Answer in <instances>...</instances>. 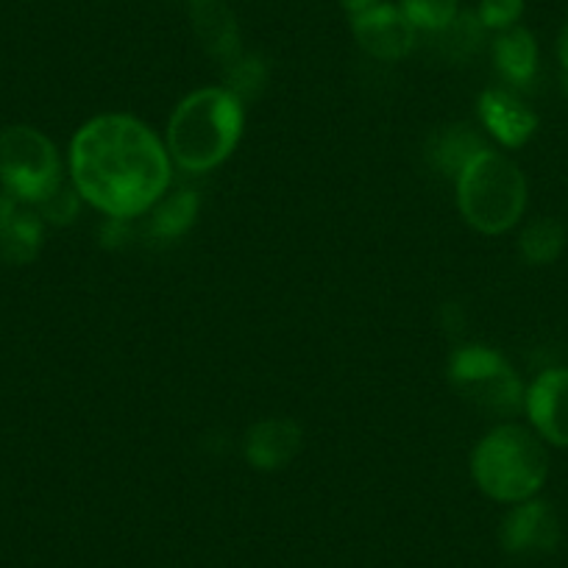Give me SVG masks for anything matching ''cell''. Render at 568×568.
I'll use <instances>...</instances> for the list:
<instances>
[{"instance_id":"cell-1","label":"cell","mask_w":568,"mask_h":568,"mask_svg":"<svg viewBox=\"0 0 568 568\" xmlns=\"http://www.w3.org/2000/svg\"><path fill=\"white\" fill-rule=\"evenodd\" d=\"M70 171L87 204L125 221L165 195L171 156L145 123L129 114H101L73 136Z\"/></svg>"},{"instance_id":"cell-2","label":"cell","mask_w":568,"mask_h":568,"mask_svg":"<svg viewBox=\"0 0 568 568\" xmlns=\"http://www.w3.org/2000/svg\"><path fill=\"white\" fill-rule=\"evenodd\" d=\"M243 134V103L221 87L184 98L168 125V154L190 173H206L229 160Z\"/></svg>"},{"instance_id":"cell-3","label":"cell","mask_w":568,"mask_h":568,"mask_svg":"<svg viewBox=\"0 0 568 568\" xmlns=\"http://www.w3.org/2000/svg\"><path fill=\"white\" fill-rule=\"evenodd\" d=\"M471 474L485 496L518 505L544 488L549 477V455L529 429L505 424L479 440L471 457Z\"/></svg>"},{"instance_id":"cell-4","label":"cell","mask_w":568,"mask_h":568,"mask_svg":"<svg viewBox=\"0 0 568 568\" xmlns=\"http://www.w3.org/2000/svg\"><path fill=\"white\" fill-rule=\"evenodd\" d=\"M457 206L477 232L505 234L524 215L527 179L516 162L485 149L457 176Z\"/></svg>"},{"instance_id":"cell-5","label":"cell","mask_w":568,"mask_h":568,"mask_svg":"<svg viewBox=\"0 0 568 568\" xmlns=\"http://www.w3.org/2000/svg\"><path fill=\"white\" fill-rule=\"evenodd\" d=\"M0 182L14 201L42 204L62 184L57 145L31 125L0 131Z\"/></svg>"},{"instance_id":"cell-6","label":"cell","mask_w":568,"mask_h":568,"mask_svg":"<svg viewBox=\"0 0 568 568\" xmlns=\"http://www.w3.org/2000/svg\"><path fill=\"white\" fill-rule=\"evenodd\" d=\"M452 385L466 402L496 415H513L524 407V387L516 371L494 348H457L449 365Z\"/></svg>"},{"instance_id":"cell-7","label":"cell","mask_w":568,"mask_h":568,"mask_svg":"<svg viewBox=\"0 0 568 568\" xmlns=\"http://www.w3.org/2000/svg\"><path fill=\"white\" fill-rule=\"evenodd\" d=\"M352 31L359 48L382 62L404 59L415 45V26L393 3H379V7L352 18Z\"/></svg>"},{"instance_id":"cell-8","label":"cell","mask_w":568,"mask_h":568,"mask_svg":"<svg viewBox=\"0 0 568 568\" xmlns=\"http://www.w3.org/2000/svg\"><path fill=\"white\" fill-rule=\"evenodd\" d=\"M524 409L544 440L568 449V368H549L529 385Z\"/></svg>"},{"instance_id":"cell-9","label":"cell","mask_w":568,"mask_h":568,"mask_svg":"<svg viewBox=\"0 0 568 568\" xmlns=\"http://www.w3.org/2000/svg\"><path fill=\"white\" fill-rule=\"evenodd\" d=\"M499 538L510 555H544L560 544V521L546 501H518L501 521Z\"/></svg>"},{"instance_id":"cell-10","label":"cell","mask_w":568,"mask_h":568,"mask_svg":"<svg viewBox=\"0 0 568 568\" xmlns=\"http://www.w3.org/2000/svg\"><path fill=\"white\" fill-rule=\"evenodd\" d=\"M302 449V426L291 418L260 420L245 435V457L254 468L276 471L287 466Z\"/></svg>"},{"instance_id":"cell-11","label":"cell","mask_w":568,"mask_h":568,"mask_svg":"<svg viewBox=\"0 0 568 568\" xmlns=\"http://www.w3.org/2000/svg\"><path fill=\"white\" fill-rule=\"evenodd\" d=\"M479 114L483 123L488 125L490 134L507 145V149H518L538 129V118L529 106H524L516 95L505 90H488L479 98Z\"/></svg>"},{"instance_id":"cell-12","label":"cell","mask_w":568,"mask_h":568,"mask_svg":"<svg viewBox=\"0 0 568 568\" xmlns=\"http://www.w3.org/2000/svg\"><path fill=\"white\" fill-rule=\"evenodd\" d=\"M190 20H193V31L206 53L221 59L223 64L237 57L240 31L226 0H190Z\"/></svg>"},{"instance_id":"cell-13","label":"cell","mask_w":568,"mask_h":568,"mask_svg":"<svg viewBox=\"0 0 568 568\" xmlns=\"http://www.w3.org/2000/svg\"><path fill=\"white\" fill-rule=\"evenodd\" d=\"M494 59L499 73L513 84H529L538 70V42L521 26L501 31L494 42Z\"/></svg>"},{"instance_id":"cell-14","label":"cell","mask_w":568,"mask_h":568,"mask_svg":"<svg viewBox=\"0 0 568 568\" xmlns=\"http://www.w3.org/2000/svg\"><path fill=\"white\" fill-rule=\"evenodd\" d=\"M485 145L468 125H449L435 136V145L429 149L435 168H444L449 176H460L468 162L483 154Z\"/></svg>"},{"instance_id":"cell-15","label":"cell","mask_w":568,"mask_h":568,"mask_svg":"<svg viewBox=\"0 0 568 568\" xmlns=\"http://www.w3.org/2000/svg\"><path fill=\"white\" fill-rule=\"evenodd\" d=\"M42 248V221L34 212H18L12 226L0 234V260L9 265H29Z\"/></svg>"},{"instance_id":"cell-16","label":"cell","mask_w":568,"mask_h":568,"mask_svg":"<svg viewBox=\"0 0 568 568\" xmlns=\"http://www.w3.org/2000/svg\"><path fill=\"white\" fill-rule=\"evenodd\" d=\"M518 248L529 265H551L566 248V229L555 217H538L521 232Z\"/></svg>"},{"instance_id":"cell-17","label":"cell","mask_w":568,"mask_h":568,"mask_svg":"<svg viewBox=\"0 0 568 568\" xmlns=\"http://www.w3.org/2000/svg\"><path fill=\"white\" fill-rule=\"evenodd\" d=\"M485 26L479 23V18L474 12H463L452 20L446 29L435 31L438 34V48L449 59H468L471 53H477V48L483 45Z\"/></svg>"},{"instance_id":"cell-18","label":"cell","mask_w":568,"mask_h":568,"mask_svg":"<svg viewBox=\"0 0 568 568\" xmlns=\"http://www.w3.org/2000/svg\"><path fill=\"white\" fill-rule=\"evenodd\" d=\"M195 212H199V199L193 193L171 195L151 215V234H156V237H179V234L193 226Z\"/></svg>"},{"instance_id":"cell-19","label":"cell","mask_w":568,"mask_h":568,"mask_svg":"<svg viewBox=\"0 0 568 568\" xmlns=\"http://www.w3.org/2000/svg\"><path fill=\"white\" fill-rule=\"evenodd\" d=\"M267 81V68L254 53L240 51L232 62H226V90L243 103V98L260 95V90Z\"/></svg>"},{"instance_id":"cell-20","label":"cell","mask_w":568,"mask_h":568,"mask_svg":"<svg viewBox=\"0 0 568 568\" xmlns=\"http://www.w3.org/2000/svg\"><path fill=\"white\" fill-rule=\"evenodd\" d=\"M398 9L415 26V31L435 34V31L446 29L460 14V0H402Z\"/></svg>"},{"instance_id":"cell-21","label":"cell","mask_w":568,"mask_h":568,"mask_svg":"<svg viewBox=\"0 0 568 568\" xmlns=\"http://www.w3.org/2000/svg\"><path fill=\"white\" fill-rule=\"evenodd\" d=\"M524 14V0H479L477 18L485 29L507 31Z\"/></svg>"},{"instance_id":"cell-22","label":"cell","mask_w":568,"mask_h":568,"mask_svg":"<svg viewBox=\"0 0 568 568\" xmlns=\"http://www.w3.org/2000/svg\"><path fill=\"white\" fill-rule=\"evenodd\" d=\"M79 190H68L64 184H59L51 195H48L40 206V215L51 223H70L79 215Z\"/></svg>"},{"instance_id":"cell-23","label":"cell","mask_w":568,"mask_h":568,"mask_svg":"<svg viewBox=\"0 0 568 568\" xmlns=\"http://www.w3.org/2000/svg\"><path fill=\"white\" fill-rule=\"evenodd\" d=\"M18 212H20L18 201H14L9 193H0V234L12 226V221L18 217Z\"/></svg>"},{"instance_id":"cell-24","label":"cell","mask_w":568,"mask_h":568,"mask_svg":"<svg viewBox=\"0 0 568 568\" xmlns=\"http://www.w3.org/2000/svg\"><path fill=\"white\" fill-rule=\"evenodd\" d=\"M379 3H382V0H341V7L346 9L352 18H357V14H363V12H368V9L379 7Z\"/></svg>"},{"instance_id":"cell-25","label":"cell","mask_w":568,"mask_h":568,"mask_svg":"<svg viewBox=\"0 0 568 568\" xmlns=\"http://www.w3.org/2000/svg\"><path fill=\"white\" fill-rule=\"evenodd\" d=\"M557 57H560V64L566 68V73H568V23L562 26L560 40H557Z\"/></svg>"},{"instance_id":"cell-26","label":"cell","mask_w":568,"mask_h":568,"mask_svg":"<svg viewBox=\"0 0 568 568\" xmlns=\"http://www.w3.org/2000/svg\"><path fill=\"white\" fill-rule=\"evenodd\" d=\"M562 90H566V95H568V73H566V81H562Z\"/></svg>"}]
</instances>
